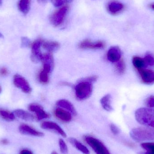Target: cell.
I'll use <instances>...</instances> for the list:
<instances>
[{"mask_svg": "<svg viewBox=\"0 0 154 154\" xmlns=\"http://www.w3.org/2000/svg\"><path fill=\"white\" fill-rule=\"evenodd\" d=\"M97 79V77L92 76L81 80L75 87V92L77 98L80 100L88 98L92 94V84Z\"/></svg>", "mask_w": 154, "mask_h": 154, "instance_id": "obj_1", "label": "cell"}, {"mask_svg": "<svg viewBox=\"0 0 154 154\" xmlns=\"http://www.w3.org/2000/svg\"><path fill=\"white\" fill-rule=\"evenodd\" d=\"M137 121L146 127L154 128V110L150 108H141L135 113Z\"/></svg>", "mask_w": 154, "mask_h": 154, "instance_id": "obj_2", "label": "cell"}, {"mask_svg": "<svg viewBox=\"0 0 154 154\" xmlns=\"http://www.w3.org/2000/svg\"><path fill=\"white\" fill-rule=\"evenodd\" d=\"M131 138L137 142L154 140L153 128L139 127L132 129L130 133Z\"/></svg>", "mask_w": 154, "mask_h": 154, "instance_id": "obj_3", "label": "cell"}, {"mask_svg": "<svg viewBox=\"0 0 154 154\" xmlns=\"http://www.w3.org/2000/svg\"><path fill=\"white\" fill-rule=\"evenodd\" d=\"M69 10L68 5L59 7L53 12L50 16L51 23L55 27H58L62 24Z\"/></svg>", "mask_w": 154, "mask_h": 154, "instance_id": "obj_4", "label": "cell"}, {"mask_svg": "<svg viewBox=\"0 0 154 154\" xmlns=\"http://www.w3.org/2000/svg\"><path fill=\"white\" fill-rule=\"evenodd\" d=\"M84 139L96 154H110L105 145L97 138L88 136L85 137Z\"/></svg>", "mask_w": 154, "mask_h": 154, "instance_id": "obj_5", "label": "cell"}, {"mask_svg": "<svg viewBox=\"0 0 154 154\" xmlns=\"http://www.w3.org/2000/svg\"><path fill=\"white\" fill-rule=\"evenodd\" d=\"M42 39H38L31 45L32 51L30 58L34 63H38L42 61L43 54L42 52L41 48Z\"/></svg>", "mask_w": 154, "mask_h": 154, "instance_id": "obj_6", "label": "cell"}, {"mask_svg": "<svg viewBox=\"0 0 154 154\" xmlns=\"http://www.w3.org/2000/svg\"><path fill=\"white\" fill-rule=\"evenodd\" d=\"M13 83L15 87L25 93H30L32 88L27 80L20 75L16 74L13 77Z\"/></svg>", "mask_w": 154, "mask_h": 154, "instance_id": "obj_7", "label": "cell"}, {"mask_svg": "<svg viewBox=\"0 0 154 154\" xmlns=\"http://www.w3.org/2000/svg\"><path fill=\"white\" fill-rule=\"evenodd\" d=\"M29 110L34 112L36 115L37 120H43L50 117V115L44 110L42 106L37 103H31L28 106Z\"/></svg>", "mask_w": 154, "mask_h": 154, "instance_id": "obj_8", "label": "cell"}, {"mask_svg": "<svg viewBox=\"0 0 154 154\" xmlns=\"http://www.w3.org/2000/svg\"><path fill=\"white\" fill-rule=\"evenodd\" d=\"M107 11L111 15H116L121 13L124 9L125 5L116 0H111L106 5Z\"/></svg>", "mask_w": 154, "mask_h": 154, "instance_id": "obj_9", "label": "cell"}, {"mask_svg": "<svg viewBox=\"0 0 154 154\" xmlns=\"http://www.w3.org/2000/svg\"><path fill=\"white\" fill-rule=\"evenodd\" d=\"M42 129L53 131L63 137H66V134L61 127L57 123L52 121H44L41 125Z\"/></svg>", "mask_w": 154, "mask_h": 154, "instance_id": "obj_10", "label": "cell"}, {"mask_svg": "<svg viewBox=\"0 0 154 154\" xmlns=\"http://www.w3.org/2000/svg\"><path fill=\"white\" fill-rule=\"evenodd\" d=\"M79 48L83 49H100L106 47V43L102 41L93 42L88 39L84 40L79 43Z\"/></svg>", "mask_w": 154, "mask_h": 154, "instance_id": "obj_11", "label": "cell"}, {"mask_svg": "<svg viewBox=\"0 0 154 154\" xmlns=\"http://www.w3.org/2000/svg\"><path fill=\"white\" fill-rule=\"evenodd\" d=\"M19 131L22 134L31 136L37 137H42L44 134L42 132L36 130L35 128L26 124H22L19 127Z\"/></svg>", "mask_w": 154, "mask_h": 154, "instance_id": "obj_12", "label": "cell"}, {"mask_svg": "<svg viewBox=\"0 0 154 154\" xmlns=\"http://www.w3.org/2000/svg\"><path fill=\"white\" fill-rule=\"evenodd\" d=\"M53 68V66L47 63H43V68L38 75V80L41 83L43 84L48 83L49 75L52 72Z\"/></svg>", "mask_w": 154, "mask_h": 154, "instance_id": "obj_13", "label": "cell"}, {"mask_svg": "<svg viewBox=\"0 0 154 154\" xmlns=\"http://www.w3.org/2000/svg\"><path fill=\"white\" fill-rule=\"evenodd\" d=\"M122 52L117 46L111 47L108 51L107 58L108 60L112 63H116L121 59Z\"/></svg>", "mask_w": 154, "mask_h": 154, "instance_id": "obj_14", "label": "cell"}, {"mask_svg": "<svg viewBox=\"0 0 154 154\" xmlns=\"http://www.w3.org/2000/svg\"><path fill=\"white\" fill-rule=\"evenodd\" d=\"M55 116L58 119L62 122L68 123L72 119V115L70 112L61 108H57L54 112Z\"/></svg>", "mask_w": 154, "mask_h": 154, "instance_id": "obj_15", "label": "cell"}, {"mask_svg": "<svg viewBox=\"0 0 154 154\" xmlns=\"http://www.w3.org/2000/svg\"><path fill=\"white\" fill-rule=\"evenodd\" d=\"M142 81L146 84H152L154 82V71L145 69L137 70Z\"/></svg>", "mask_w": 154, "mask_h": 154, "instance_id": "obj_16", "label": "cell"}, {"mask_svg": "<svg viewBox=\"0 0 154 154\" xmlns=\"http://www.w3.org/2000/svg\"><path fill=\"white\" fill-rule=\"evenodd\" d=\"M13 113L16 117H18L24 121L32 122L35 119V117L33 115L23 109H15Z\"/></svg>", "mask_w": 154, "mask_h": 154, "instance_id": "obj_17", "label": "cell"}, {"mask_svg": "<svg viewBox=\"0 0 154 154\" xmlns=\"http://www.w3.org/2000/svg\"><path fill=\"white\" fill-rule=\"evenodd\" d=\"M57 105L59 107L69 111L72 115L76 116L77 115V111L74 105L67 100L60 99L58 100L57 102Z\"/></svg>", "mask_w": 154, "mask_h": 154, "instance_id": "obj_18", "label": "cell"}, {"mask_svg": "<svg viewBox=\"0 0 154 154\" xmlns=\"http://www.w3.org/2000/svg\"><path fill=\"white\" fill-rule=\"evenodd\" d=\"M60 46L59 43L57 42L42 40V47L49 53L57 51L59 49Z\"/></svg>", "mask_w": 154, "mask_h": 154, "instance_id": "obj_19", "label": "cell"}, {"mask_svg": "<svg viewBox=\"0 0 154 154\" xmlns=\"http://www.w3.org/2000/svg\"><path fill=\"white\" fill-rule=\"evenodd\" d=\"M69 143L75 148L77 150L79 151L83 154H90V152L88 148L83 144L78 141L76 138L70 137L69 139Z\"/></svg>", "mask_w": 154, "mask_h": 154, "instance_id": "obj_20", "label": "cell"}, {"mask_svg": "<svg viewBox=\"0 0 154 154\" xmlns=\"http://www.w3.org/2000/svg\"><path fill=\"white\" fill-rule=\"evenodd\" d=\"M112 97L109 94H107L103 96L100 100V103L102 108L106 111L110 112L113 108L111 105Z\"/></svg>", "mask_w": 154, "mask_h": 154, "instance_id": "obj_21", "label": "cell"}, {"mask_svg": "<svg viewBox=\"0 0 154 154\" xmlns=\"http://www.w3.org/2000/svg\"><path fill=\"white\" fill-rule=\"evenodd\" d=\"M30 7V0H19L18 2V9L23 14H27L29 12Z\"/></svg>", "mask_w": 154, "mask_h": 154, "instance_id": "obj_22", "label": "cell"}, {"mask_svg": "<svg viewBox=\"0 0 154 154\" xmlns=\"http://www.w3.org/2000/svg\"><path fill=\"white\" fill-rule=\"evenodd\" d=\"M132 62L134 67L137 70L145 69L147 67L144 59L139 57H134L132 59Z\"/></svg>", "mask_w": 154, "mask_h": 154, "instance_id": "obj_23", "label": "cell"}, {"mask_svg": "<svg viewBox=\"0 0 154 154\" xmlns=\"http://www.w3.org/2000/svg\"><path fill=\"white\" fill-rule=\"evenodd\" d=\"M0 117L8 122L14 121L16 117L13 112H10L3 109H0Z\"/></svg>", "mask_w": 154, "mask_h": 154, "instance_id": "obj_24", "label": "cell"}, {"mask_svg": "<svg viewBox=\"0 0 154 154\" xmlns=\"http://www.w3.org/2000/svg\"><path fill=\"white\" fill-rule=\"evenodd\" d=\"M116 70L117 73L119 75H123L125 71L126 66L125 61L122 59H120L116 63Z\"/></svg>", "mask_w": 154, "mask_h": 154, "instance_id": "obj_25", "label": "cell"}, {"mask_svg": "<svg viewBox=\"0 0 154 154\" xmlns=\"http://www.w3.org/2000/svg\"><path fill=\"white\" fill-rule=\"evenodd\" d=\"M141 147L146 151L145 154H154V143H144Z\"/></svg>", "mask_w": 154, "mask_h": 154, "instance_id": "obj_26", "label": "cell"}, {"mask_svg": "<svg viewBox=\"0 0 154 154\" xmlns=\"http://www.w3.org/2000/svg\"><path fill=\"white\" fill-rule=\"evenodd\" d=\"M74 0H51L52 4L55 7H60L72 2Z\"/></svg>", "mask_w": 154, "mask_h": 154, "instance_id": "obj_27", "label": "cell"}, {"mask_svg": "<svg viewBox=\"0 0 154 154\" xmlns=\"http://www.w3.org/2000/svg\"><path fill=\"white\" fill-rule=\"evenodd\" d=\"M60 150L62 154H67L68 153L69 150L67 145L66 142L62 139H60L59 141Z\"/></svg>", "mask_w": 154, "mask_h": 154, "instance_id": "obj_28", "label": "cell"}, {"mask_svg": "<svg viewBox=\"0 0 154 154\" xmlns=\"http://www.w3.org/2000/svg\"><path fill=\"white\" fill-rule=\"evenodd\" d=\"M146 66H154V57L150 53H147L143 58Z\"/></svg>", "mask_w": 154, "mask_h": 154, "instance_id": "obj_29", "label": "cell"}, {"mask_svg": "<svg viewBox=\"0 0 154 154\" xmlns=\"http://www.w3.org/2000/svg\"><path fill=\"white\" fill-rule=\"evenodd\" d=\"M31 45V41L29 38L26 37H22L21 48H27Z\"/></svg>", "mask_w": 154, "mask_h": 154, "instance_id": "obj_30", "label": "cell"}, {"mask_svg": "<svg viewBox=\"0 0 154 154\" xmlns=\"http://www.w3.org/2000/svg\"><path fill=\"white\" fill-rule=\"evenodd\" d=\"M146 104L149 108L154 107V96L149 97L146 100Z\"/></svg>", "mask_w": 154, "mask_h": 154, "instance_id": "obj_31", "label": "cell"}, {"mask_svg": "<svg viewBox=\"0 0 154 154\" xmlns=\"http://www.w3.org/2000/svg\"><path fill=\"white\" fill-rule=\"evenodd\" d=\"M110 129L112 134L116 135L119 134V132H120L119 128L115 124H111L110 125Z\"/></svg>", "mask_w": 154, "mask_h": 154, "instance_id": "obj_32", "label": "cell"}, {"mask_svg": "<svg viewBox=\"0 0 154 154\" xmlns=\"http://www.w3.org/2000/svg\"><path fill=\"white\" fill-rule=\"evenodd\" d=\"M9 74V71L5 67H2L0 69V75L2 76H5Z\"/></svg>", "mask_w": 154, "mask_h": 154, "instance_id": "obj_33", "label": "cell"}, {"mask_svg": "<svg viewBox=\"0 0 154 154\" xmlns=\"http://www.w3.org/2000/svg\"><path fill=\"white\" fill-rule=\"evenodd\" d=\"M0 143L4 146L8 145L10 144V141L6 138H2L0 140Z\"/></svg>", "mask_w": 154, "mask_h": 154, "instance_id": "obj_34", "label": "cell"}, {"mask_svg": "<svg viewBox=\"0 0 154 154\" xmlns=\"http://www.w3.org/2000/svg\"><path fill=\"white\" fill-rule=\"evenodd\" d=\"M20 154H33V153L29 149H23L21 150Z\"/></svg>", "mask_w": 154, "mask_h": 154, "instance_id": "obj_35", "label": "cell"}, {"mask_svg": "<svg viewBox=\"0 0 154 154\" xmlns=\"http://www.w3.org/2000/svg\"><path fill=\"white\" fill-rule=\"evenodd\" d=\"M48 0H38V2L40 3H46Z\"/></svg>", "mask_w": 154, "mask_h": 154, "instance_id": "obj_36", "label": "cell"}, {"mask_svg": "<svg viewBox=\"0 0 154 154\" xmlns=\"http://www.w3.org/2000/svg\"><path fill=\"white\" fill-rule=\"evenodd\" d=\"M149 8L154 11V3H152L149 5Z\"/></svg>", "mask_w": 154, "mask_h": 154, "instance_id": "obj_37", "label": "cell"}, {"mask_svg": "<svg viewBox=\"0 0 154 154\" xmlns=\"http://www.w3.org/2000/svg\"><path fill=\"white\" fill-rule=\"evenodd\" d=\"M3 35H2V33L0 32V38H3Z\"/></svg>", "mask_w": 154, "mask_h": 154, "instance_id": "obj_38", "label": "cell"}, {"mask_svg": "<svg viewBox=\"0 0 154 154\" xmlns=\"http://www.w3.org/2000/svg\"><path fill=\"white\" fill-rule=\"evenodd\" d=\"M3 0H0V6H2V4Z\"/></svg>", "mask_w": 154, "mask_h": 154, "instance_id": "obj_39", "label": "cell"}, {"mask_svg": "<svg viewBox=\"0 0 154 154\" xmlns=\"http://www.w3.org/2000/svg\"><path fill=\"white\" fill-rule=\"evenodd\" d=\"M51 154H58L57 153V152H52V153H51Z\"/></svg>", "mask_w": 154, "mask_h": 154, "instance_id": "obj_40", "label": "cell"}, {"mask_svg": "<svg viewBox=\"0 0 154 154\" xmlns=\"http://www.w3.org/2000/svg\"><path fill=\"white\" fill-rule=\"evenodd\" d=\"M1 87H0V92H1Z\"/></svg>", "mask_w": 154, "mask_h": 154, "instance_id": "obj_41", "label": "cell"}]
</instances>
